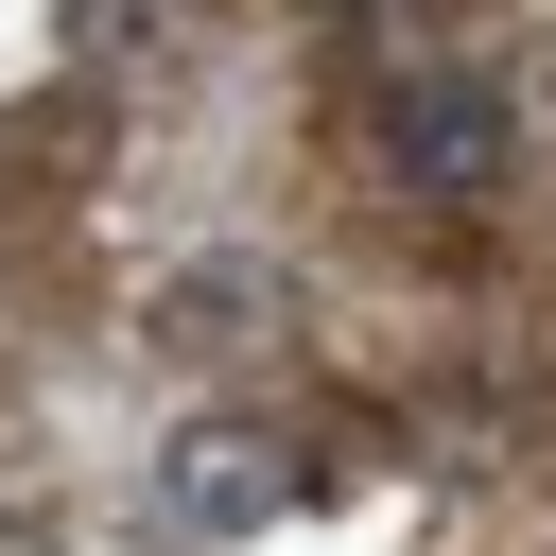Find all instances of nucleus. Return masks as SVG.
Returning a JSON list of instances; mask_svg holds the SVG:
<instances>
[{"label":"nucleus","mask_w":556,"mask_h":556,"mask_svg":"<svg viewBox=\"0 0 556 556\" xmlns=\"http://www.w3.org/2000/svg\"><path fill=\"white\" fill-rule=\"evenodd\" d=\"M382 174H400L417 208H486V191L521 174V104H504L486 70H400V87H382Z\"/></svg>","instance_id":"nucleus-1"},{"label":"nucleus","mask_w":556,"mask_h":556,"mask_svg":"<svg viewBox=\"0 0 556 556\" xmlns=\"http://www.w3.org/2000/svg\"><path fill=\"white\" fill-rule=\"evenodd\" d=\"M295 486H313V469H295V434H278V417H174L139 504H156V539H261Z\"/></svg>","instance_id":"nucleus-2"}]
</instances>
